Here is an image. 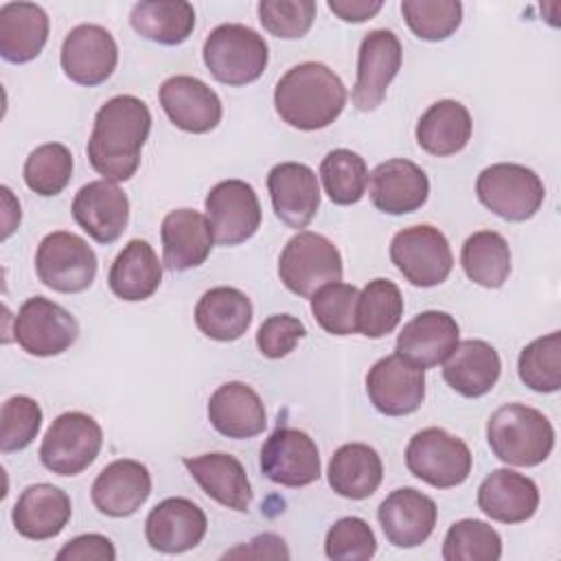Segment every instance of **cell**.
<instances>
[{
	"label": "cell",
	"instance_id": "1",
	"mask_svg": "<svg viewBox=\"0 0 561 561\" xmlns=\"http://www.w3.org/2000/svg\"><path fill=\"white\" fill-rule=\"evenodd\" d=\"M151 129V112L145 101L118 94L105 101L88 140V160L107 182H125L140 167V151Z\"/></svg>",
	"mask_w": 561,
	"mask_h": 561
},
{
	"label": "cell",
	"instance_id": "2",
	"mask_svg": "<svg viewBox=\"0 0 561 561\" xmlns=\"http://www.w3.org/2000/svg\"><path fill=\"white\" fill-rule=\"evenodd\" d=\"M346 105L342 79L324 64L305 61L291 66L274 88L278 116L302 131L329 127Z\"/></svg>",
	"mask_w": 561,
	"mask_h": 561
},
{
	"label": "cell",
	"instance_id": "3",
	"mask_svg": "<svg viewBox=\"0 0 561 561\" xmlns=\"http://www.w3.org/2000/svg\"><path fill=\"white\" fill-rule=\"evenodd\" d=\"M491 451L506 465H541L554 447V427L543 412L524 403L497 408L486 423Z\"/></svg>",
	"mask_w": 561,
	"mask_h": 561
},
{
	"label": "cell",
	"instance_id": "4",
	"mask_svg": "<svg viewBox=\"0 0 561 561\" xmlns=\"http://www.w3.org/2000/svg\"><path fill=\"white\" fill-rule=\"evenodd\" d=\"M208 72L226 85H248L256 81L270 59L263 35L237 22L215 26L202 48Z\"/></svg>",
	"mask_w": 561,
	"mask_h": 561
},
{
	"label": "cell",
	"instance_id": "5",
	"mask_svg": "<svg viewBox=\"0 0 561 561\" xmlns=\"http://www.w3.org/2000/svg\"><path fill=\"white\" fill-rule=\"evenodd\" d=\"M476 195L497 217L526 221L541 208L546 188L533 169L515 162H497L478 175Z\"/></svg>",
	"mask_w": 561,
	"mask_h": 561
},
{
	"label": "cell",
	"instance_id": "6",
	"mask_svg": "<svg viewBox=\"0 0 561 561\" xmlns=\"http://www.w3.org/2000/svg\"><path fill=\"white\" fill-rule=\"evenodd\" d=\"M283 285L300 298H311L320 287L342 278L340 250L322 234L302 230L294 234L278 259Z\"/></svg>",
	"mask_w": 561,
	"mask_h": 561
},
{
	"label": "cell",
	"instance_id": "7",
	"mask_svg": "<svg viewBox=\"0 0 561 561\" xmlns=\"http://www.w3.org/2000/svg\"><path fill=\"white\" fill-rule=\"evenodd\" d=\"M405 465L414 478L430 486L451 489L469 478L471 451L462 438L443 427H425L410 438Z\"/></svg>",
	"mask_w": 561,
	"mask_h": 561
},
{
	"label": "cell",
	"instance_id": "8",
	"mask_svg": "<svg viewBox=\"0 0 561 561\" xmlns=\"http://www.w3.org/2000/svg\"><path fill=\"white\" fill-rule=\"evenodd\" d=\"M101 425L85 412H64L46 430L39 445L42 465L57 476H77L99 456Z\"/></svg>",
	"mask_w": 561,
	"mask_h": 561
},
{
	"label": "cell",
	"instance_id": "9",
	"mask_svg": "<svg viewBox=\"0 0 561 561\" xmlns=\"http://www.w3.org/2000/svg\"><path fill=\"white\" fill-rule=\"evenodd\" d=\"M37 278L59 294H79L96 276V254L75 232L57 230L46 234L35 252Z\"/></svg>",
	"mask_w": 561,
	"mask_h": 561
},
{
	"label": "cell",
	"instance_id": "10",
	"mask_svg": "<svg viewBox=\"0 0 561 561\" xmlns=\"http://www.w3.org/2000/svg\"><path fill=\"white\" fill-rule=\"evenodd\" d=\"M390 259L414 287L440 285L454 267L447 237L430 224L399 230L390 241Z\"/></svg>",
	"mask_w": 561,
	"mask_h": 561
},
{
	"label": "cell",
	"instance_id": "11",
	"mask_svg": "<svg viewBox=\"0 0 561 561\" xmlns=\"http://www.w3.org/2000/svg\"><path fill=\"white\" fill-rule=\"evenodd\" d=\"M13 337L28 355L50 357L68 351L77 342L79 324L61 305L44 296H33L18 309Z\"/></svg>",
	"mask_w": 561,
	"mask_h": 561
},
{
	"label": "cell",
	"instance_id": "12",
	"mask_svg": "<svg viewBox=\"0 0 561 561\" xmlns=\"http://www.w3.org/2000/svg\"><path fill=\"white\" fill-rule=\"evenodd\" d=\"M204 204L213 239L219 245H239L254 237L261 226L259 197L243 180L217 182Z\"/></svg>",
	"mask_w": 561,
	"mask_h": 561
},
{
	"label": "cell",
	"instance_id": "13",
	"mask_svg": "<svg viewBox=\"0 0 561 561\" xmlns=\"http://www.w3.org/2000/svg\"><path fill=\"white\" fill-rule=\"evenodd\" d=\"M261 473L289 489L320 478V454L313 438L296 427H278L261 447Z\"/></svg>",
	"mask_w": 561,
	"mask_h": 561
},
{
	"label": "cell",
	"instance_id": "14",
	"mask_svg": "<svg viewBox=\"0 0 561 561\" xmlns=\"http://www.w3.org/2000/svg\"><path fill=\"white\" fill-rule=\"evenodd\" d=\"M401 68V42L388 28H375L364 35L357 55V81L353 88V105L373 112L386 99L388 85Z\"/></svg>",
	"mask_w": 561,
	"mask_h": 561
},
{
	"label": "cell",
	"instance_id": "15",
	"mask_svg": "<svg viewBox=\"0 0 561 561\" xmlns=\"http://www.w3.org/2000/svg\"><path fill=\"white\" fill-rule=\"evenodd\" d=\"M366 392L386 416L412 414L425 399V370L397 353L381 357L366 375Z\"/></svg>",
	"mask_w": 561,
	"mask_h": 561
},
{
	"label": "cell",
	"instance_id": "16",
	"mask_svg": "<svg viewBox=\"0 0 561 561\" xmlns=\"http://www.w3.org/2000/svg\"><path fill=\"white\" fill-rule=\"evenodd\" d=\"M59 61L70 81L92 88L112 77L118 64V46L107 28L79 24L66 35Z\"/></svg>",
	"mask_w": 561,
	"mask_h": 561
},
{
	"label": "cell",
	"instance_id": "17",
	"mask_svg": "<svg viewBox=\"0 0 561 561\" xmlns=\"http://www.w3.org/2000/svg\"><path fill=\"white\" fill-rule=\"evenodd\" d=\"M160 105L169 121L188 134L213 131L221 121V101L213 88L191 75L169 77L160 85Z\"/></svg>",
	"mask_w": 561,
	"mask_h": 561
},
{
	"label": "cell",
	"instance_id": "18",
	"mask_svg": "<svg viewBox=\"0 0 561 561\" xmlns=\"http://www.w3.org/2000/svg\"><path fill=\"white\" fill-rule=\"evenodd\" d=\"M72 217L96 243H112L127 228L129 199L114 182L94 180L77 191Z\"/></svg>",
	"mask_w": 561,
	"mask_h": 561
},
{
	"label": "cell",
	"instance_id": "19",
	"mask_svg": "<svg viewBox=\"0 0 561 561\" xmlns=\"http://www.w3.org/2000/svg\"><path fill=\"white\" fill-rule=\"evenodd\" d=\"M206 528V513L193 500L167 497L147 515L145 537L153 550L178 554L202 543Z\"/></svg>",
	"mask_w": 561,
	"mask_h": 561
},
{
	"label": "cell",
	"instance_id": "20",
	"mask_svg": "<svg viewBox=\"0 0 561 561\" xmlns=\"http://www.w3.org/2000/svg\"><path fill=\"white\" fill-rule=\"evenodd\" d=\"M436 515L434 500L412 486L392 491L377 508L379 526L386 539L397 548L421 546L432 535Z\"/></svg>",
	"mask_w": 561,
	"mask_h": 561
},
{
	"label": "cell",
	"instance_id": "21",
	"mask_svg": "<svg viewBox=\"0 0 561 561\" xmlns=\"http://www.w3.org/2000/svg\"><path fill=\"white\" fill-rule=\"evenodd\" d=\"M267 191L276 217L289 228H305L320 208L316 173L302 162H280L267 173Z\"/></svg>",
	"mask_w": 561,
	"mask_h": 561
},
{
	"label": "cell",
	"instance_id": "22",
	"mask_svg": "<svg viewBox=\"0 0 561 561\" xmlns=\"http://www.w3.org/2000/svg\"><path fill=\"white\" fill-rule=\"evenodd\" d=\"M427 195L430 180L412 160L392 158L370 173V202L386 215L414 213L427 202Z\"/></svg>",
	"mask_w": 561,
	"mask_h": 561
},
{
	"label": "cell",
	"instance_id": "23",
	"mask_svg": "<svg viewBox=\"0 0 561 561\" xmlns=\"http://www.w3.org/2000/svg\"><path fill=\"white\" fill-rule=\"evenodd\" d=\"M458 322L447 311H423L403 324L397 335V355L419 368L443 364L458 344Z\"/></svg>",
	"mask_w": 561,
	"mask_h": 561
},
{
	"label": "cell",
	"instance_id": "24",
	"mask_svg": "<svg viewBox=\"0 0 561 561\" xmlns=\"http://www.w3.org/2000/svg\"><path fill=\"white\" fill-rule=\"evenodd\" d=\"M151 493L149 469L131 458L110 462L92 482V504L110 517L134 515Z\"/></svg>",
	"mask_w": 561,
	"mask_h": 561
},
{
	"label": "cell",
	"instance_id": "25",
	"mask_svg": "<svg viewBox=\"0 0 561 561\" xmlns=\"http://www.w3.org/2000/svg\"><path fill=\"white\" fill-rule=\"evenodd\" d=\"M162 263L167 270L184 272L202 265L213 250V230L208 217L191 208L171 210L162 219Z\"/></svg>",
	"mask_w": 561,
	"mask_h": 561
},
{
	"label": "cell",
	"instance_id": "26",
	"mask_svg": "<svg viewBox=\"0 0 561 561\" xmlns=\"http://www.w3.org/2000/svg\"><path fill=\"white\" fill-rule=\"evenodd\" d=\"M70 515L72 504L68 493L55 484L39 482L20 493L11 519L18 535L33 541H44L57 537L70 522Z\"/></svg>",
	"mask_w": 561,
	"mask_h": 561
},
{
	"label": "cell",
	"instance_id": "27",
	"mask_svg": "<svg viewBox=\"0 0 561 561\" xmlns=\"http://www.w3.org/2000/svg\"><path fill=\"white\" fill-rule=\"evenodd\" d=\"M539 506L537 484L513 469L491 471L478 489V508L502 524H519L535 515Z\"/></svg>",
	"mask_w": 561,
	"mask_h": 561
},
{
	"label": "cell",
	"instance_id": "28",
	"mask_svg": "<svg viewBox=\"0 0 561 561\" xmlns=\"http://www.w3.org/2000/svg\"><path fill=\"white\" fill-rule=\"evenodd\" d=\"M208 421L228 438H252L267 425L259 392L243 381H228L210 394Z\"/></svg>",
	"mask_w": 561,
	"mask_h": 561
},
{
	"label": "cell",
	"instance_id": "29",
	"mask_svg": "<svg viewBox=\"0 0 561 561\" xmlns=\"http://www.w3.org/2000/svg\"><path fill=\"white\" fill-rule=\"evenodd\" d=\"M182 465L188 469L202 491L226 508L245 513L252 502V486L243 465L230 454H202L184 458Z\"/></svg>",
	"mask_w": 561,
	"mask_h": 561
},
{
	"label": "cell",
	"instance_id": "30",
	"mask_svg": "<svg viewBox=\"0 0 561 561\" xmlns=\"http://www.w3.org/2000/svg\"><path fill=\"white\" fill-rule=\"evenodd\" d=\"M502 362L497 351L484 340H462L443 362V379L467 399L486 394L500 379Z\"/></svg>",
	"mask_w": 561,
	"mask_h": 561
},
{
	"label": "cell",
	"instance_id": "31",
	"mask_svg": "<svg viewBox=\"0 0 561 561\" xmlns=\"http://www.w3.org/2000/svg\"><path fill=\"white\" fill-rule=\"evenodd\" d=\"M48 42V15L35 2L0 7V55L11 64L35 59Z\"/></svg>",
	"mask_w": 561,
	"mask_h": 561
},
{
	"label": "cell",
	"instance_id": "32",
	"mask_svg": "<svg viewBox=\"0 0 561 561\" xmlns=\"http://www.w3.org/2000/svg\"><path fill=\"white\" fill-rule=\"evenodd\" d=\"M471 114L454 99L432 103L416 123V142L430 156H454L471 140Z\"/></svg>",
	"mask_w": 561,
	"mask_h": 561
},
{
	"label": "cell",
	"instance_id": "33",
	"mask_svg": "<svg viewBox=\"0 0 561 561\" xmlns=\"http://www.w3.org/2000/svg\"><path fill=\"white\" fill-rule=\"evenodd\" d=\"M195 324L210 340H239L252 324V302L234 287H213L195 305Z\"/></svg>",
	"mask_w": 561,
	"mask_h": 561
},
{
	"label": "cell",
	"instance_id": "34",
	"mask_svg": "<svg viewBox=\"0 0 561 561\" xmlns=\"http://www.w3.org/2000/svg\"><path fill=\"white\" fill-rule=\"evenodd\" d=\"M162 280V263L145 239H131L114 259L107 283L114 296L127 302L147 300Z\"/></svg>",
	"mask_w": 561,
	"mask_h": 561
},
{
	"label": "cell",
	"instance_id": "35",
	"mask_svg": "<svg viewBox=\"0 0 561 561\" xmlns=\"http://www.w3.org/2000/svg\"><path fill=\"white\" fill-rule=\"evenodd\" d=\"M327 478L337 495L364 500L379 489L383 465L373 447L364 443H346L331 456Z\"/></svg>",
	"mask_w": 561,
	"mask_h": 561
},
{
	"label": "cell",
	"instance_id": "36",
	"mask_svg": "<svg viewBox=\"0 0 561 561\" xmlns=\"http://www.w3.org/2000/svg\"><path fill=\"white\" fill-rule=\"evenodd\" d=\"M129 22L138 35L164 46H178L195 28V9L191 2H136Z\"/></svg>",
	"mask_w": 561,
	"mask_h": 561
},
{
	"label": "cell",
	"instance_id": "37",
	"mask_svg": "<svg viewBox=\"0 0 561 561\" xmlns=\"http://www.w3.org/2000/svg\"><path fill=\"white\" fill-rule=\"evenodd\" d=\"M460 265L476 285L497 289L511 274V248L500 232L478 230L462 243Z\"/></svg>",
	"mask_w": 561,
	"mask_h": 561
},
{
	"label": "cell",
	"instance_id": "38",
	"mask_svg": "<svg viewBox=\"0 0 561 561\" xmlns=\"http://www.w3.org/2000/svg\"><path fill=\"white\" fill-rule=\"evenodd\" d=\"M403 316V296L388 278L368 280L357 298V333L383 337L397 329Z\"/></svg>",
	"mask_w": 561,
	"mask_h": 561
},
{
	"label": "cell",
	"instance_id": "39",
	"mask_svg": "<svg viewBox=\"0 0 561 561\" xmlns=\"http://www.w3.org/2000/svg\"><path fill=\"white\" fill-rule=\"evenodd\" d=\"M320 178L324 193L337 206L357 204L368 184V167L364 158L351 149H333L322 158Z\"/></svg>",
	"mask_w": 561,
	"mask_h": 561
},
{
	"label": "cell",
	"instance_id": "40",
	"mask_svg": "<svg viewBox=\"0 0 561 561\" xmlns=\"http://www.w3.org/2000/svg\"><path fill=\"white\" fill-rule=\"evenodd\" d=\"M519 379L535 392L561 388V333L552 331L526 344L517 359Z\"/></svg>",
	"mask_w": 561,
	"mask_h": 561
},
{
	"label": "cell",
	"instance_id": "41",
	"mask_svg": "<svg viewBox=\"0 0 561 561\" xmlns=\"http://www.w3.org/2000/svg\"><path fill=\"white\" fill-rule=\"evenodd\" d=\"M72 178V153L61 142H46L35 147L24 162L26 186L42 195H59Z\"/></svg>",
	"mask_w": 561,
	"mask_h": 561
},
{
	"label": "cell",
	"instance_id": "42",
	"mask_svg": "<svg viewBox=\"0 0 561 561\" xmlns=\"http://www.w3.org/2000/svg\"><path fill=\"white\" fill-rule=\"evenodd\" d=\"M502 557L500 533L480 519H460L449 526L443 541L445 561H497Z\"/></svg>",
	"mask_w": 561,
	"mask_h": 561
},
{
	"label": "cell",
	"instance_id": "43",
	"mask_svg": "<svg viewBox=\"0 0 561 561\" xmlns=\"http://www.w3.org/2000/svg\"><path fill=\"white\" fill-rule=\"evenodd\" d=\"M357 298L355 285L335 280L311 296V313L327 333L353 335L357 333Z\"/></svg>",
	"mask_w": 561,
	"mask_h": 561
},
{
	"label": "cell",
	"instance_id": "44",
	"mask_svg": "<svg viewBox=\"0 0 561 561\" xmlns=\"http://www.w3.org/2000/svg\"><path fill=\"white\" fill-rule=\"evenodd\" d=\"M401 13L410 31L427 42L447 39L462 22L458 0H403Z\"/></svg>",
	"mask_w": 561,
	"mask_h": 561
},
{
	"label": "cell",
	"instance_id": "45",
	"mask_svg": "<svg viewBox=\"0 0 561 561\" xmlns=\"http://www.w3.org/2000/svg\"><path fill=\"white\" fill-rule=\"evenodd\" d=\"M42 427V408L26 394H15L2 403L0 449L4 454L28 447Z\"/></svg>",
	"mask_w": 561,
	"mask_h": 561
},
{
	"label": "cell",
	"instance_id": "46",
	"mask_svg": "<svg viewBox=\"0 0 561 561\" xmlns=\"http://www.w3.org/2000/svg\"><path fill=\"white\" fill-rule=\"evenodd\" d=\"M313 0H261L259 20L263 28L280 39H298L307 35L316 18Z\"/></svg>",
	"mask_w": 561,
	"mask_h": 561
},
{
	"label": "cell",
	"instance_id": "47",
	"mask_svg": "<svg viewBox=\"0 0 561 561\" xmlns=\"http://www.w3.org/2000/svg\"><path fill=\"white\" fill-rule=\"evenodd\" d=\"M324 552L333 561H364L375 557L377 539L362 517H342L329 528Z\"/></svg>",
	"mask_w": 561,
	"mask_h": 561
},
{
	"label": "cell",
	"instance_id": "48",
	"mask_svg": "<svg viewBox=\"0 0 561 561\" xmlns=\"http://www.w3.org/2000/svg\"><path fill=\"white\" fill-rule=\"evenodd\" d=\"M305 333H307L305 324L298 318L289 313H276L263 320V324L259 327L256 346L261 355L270 359H280L296 348V344L305 337Z\"/></svg>",
	"mask_w": 561,
	"mask_h": 561
},
{
	"label": "cell",
	"instance_id": "49",
	"mask_svg": "<svg viewBox=\"0 0 561 561\" xmlns=\"http://www.w3.org/2000/svg\"><path fill=\"white\" fill-rule=\"evenodd\" d=\"M59 561H114L116 559V550L112 546V541L105 535H79L75 539H70L59 552H57Z\"/></svg>",
	"mask_w": 561,
	"mask_h": 561
},
{
	"label": "cell",
	"instance_id": "50",
	"mask_svg": "<svg viewBox=\"0 0 561 561\" xmlns=\"http://www.w3.org/2000/svg\"><path fill=\"white\" fill-rule=\"evenodd\" d=\"M224 557H254V559H287L289 550L285 548V541L278 535H259L254 537L248 546H239L230 552H226Z\"/></svg>",
	"mask_w": 561,
	"mask_h": 561
},
{
	"label": "cell",
	"instance_id": "51",
	"mask_svg": "<svg viewBox=\"0 0 561 561\" xmlns=\"http://www.w3.org/2000/svg\"><path fill=\"white\" fill-rule=\"evenodd\" d=\"M381 0H329V9L344 22H366L379 13Z\"/></svg>",
	"mask_w": 561,
	"mask_h": 561
},
{
	"label": "cell",
	"instance_id": "52",
	"mask_svg": "<svg viewBox=\"0 0 561 561\" xmlns=\"http://www.w3.org/2000/svg\"><path fill=\"white\" fill-rule=\"evenodd\" d=\"M0 191H2V197H4V217H2L4 230H2V239H9L11 232L20 224V204L13 199V195H11V191L7 186H2Z\"/></svg>",
	"mask_w": 561,
	"mask_h": 561
}]
</instances>
